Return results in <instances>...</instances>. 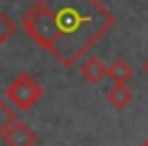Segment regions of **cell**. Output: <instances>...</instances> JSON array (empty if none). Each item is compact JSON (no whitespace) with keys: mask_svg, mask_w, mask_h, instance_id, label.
<instances>
[{"mask_svg":"<svg viewBox=\"0 0 148 146\" xmlns=\"http://www.w3.org/2000/svg\"><path fill=\"white\" fill-rule=\"evenodd\" d=\"M144 71H146V73H148V59H146V61H144Z\"/></svg>","mask_w":148,"mask_h":146,"instance_id":"9","label":"cell"},{"mask_svg":"<svg viewBox=\"0 0 148 146\" xmlns=\"http://www.w3.org/2000/svg\"><path fill=\"white\" fill-rule=\"evenodd\" d=\"M108 101H110L116 110H124V108L132 101V91L126 87V83H116V85L108 91Z\"/></svg>","mask_w":148,"mask_h":146,"instance_id":"6","label":"cell"},{"mask_svg":"<svg viewBox=\"0 0 148 146\" xmlns=\"http://www.w3.org/2000/svg\"><path fill=\"white\" fill-rule=\"evenodd\" d=\"M114 25L99 0H37L23 16L25 33L63 67H73Z\"/></svg>","mask_w":148,"mask_h":146,"instance_id":"1","label":"cell"},{"mask_svg":"<svg viewBox=\"0 0 148 146\" xmlns=\"http://www.w3.org/2000/svg\"><path fill=\"white\" fill-rule=\"evenodd\" d=\"M2 138L6 142V146H35L37 144V132L18 120L8 126V130L4 132Z\"/></svg>","mask_w":148,"mask_h":146,"instance_id":"3","label":"cell"},{"mask_svg":"<svg viewBox=\"0 0 148 146\" xmlns=\"http://www.w3.org/2000/svg\"><path fill=\"white\" fill-rule=\"evenodd\" d=\"M134 75V69L128 61L124 59H116L112 65H108V77L114 83H128Z\"/></svg>","mask_w":148,"mask_h":146,"instance_id":"5","label":"cell"},{"mask_svg":"<svg viewBox=\"0 0 148 146\" xmlns=\"http://www.w3.org/2000/svg\"><path fill=\"white\" fill-rule=\"evenodd\" d=\"M14 33H16L14 21H12L4 10H0V45H4L8 39H12Z\"/></svg>","mask_w":148,"mask_h":146,"instance_id":"7","label":"cell"},{"mask_svg":"<svg viewBox=\"0 0 148 146\" xmlns=\"http://www.w3.org/2000/svg\"><path fill=\"white\" fill-rule=\"evenodd\" d=\"M43 93H45L43 85H41L31 73H27V71H23L21 75H16V77L8 83V87H6V97H8L18 110H23V112L31 110V108L43 97Z\"/></svg>","mask_w":148,"mask_h":146,"instance_id":"2","label":"cell"},{"mask_svg":"<svg viewBox=\"0 0 148 146\" xmlns=\"http://www.w3.org/2000/svg\"><path fill=\"white\" fill-rule=\"evenodd\" d=\"M79 71H81V77L89 83H99L103 77H108V65H103L97 57H89L87 61H83Z\"/></svg>","mask_w":148,"mask_h":146,"instance_id":"4","label":"cell"},{"mask_svg":"<svg viewBox=\"0 0 148 146\" xmlns=\"http://www.w3.org/2000/svg\"><path fill=\"white\" fill-rule=\"evenodd\" d=\"M142 146H148V140H146V142H144V144H142Z\"/></svg>","mask_w":148,"mask_h":146,"instance_id":"10","label":"cell"},{"mask_svg":"<svg viewBox=\"0 0 148 146\" xmlns=\"http://www.w3.org/2000/svg\"><path fill=\"white\" fill-rule=\"evenodd\" d=\"M16 122V116H14V110L4 101V99H0V138L4 136V132L8 130L10 124Z\"/></svg>","mask_w":148,"mask_h":146,"instance_id":"8","label":"cell"}]
</instances>
